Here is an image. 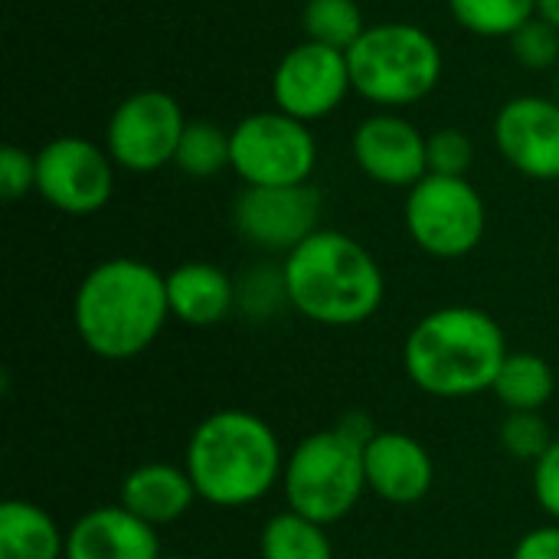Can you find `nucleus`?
<instances>
[{
  "label": "nucleus",
  "mask_w": 559,
  "mask_h": 559,
  "mask_svg": "<svg viewBox=\"0 0 559 559\" xmlns=\"http://www.w3.org/2000/svg\"><path fill=\"white\" fill-rule=\"evenodd\" d=\"M167 318V275L141 259L98 262L79 282L72 301L75 334L102 360H131L144 354Z\"/></svg>",
  "instance_id": "1"
},
{
  "label": "nucleus",
  "mask_w": 559,
  "mask_h": 559,
  "mask_svg": "<svg viewBox=\"0 0 559 559\" xmlns=\"http://www.w3.org/2000/svg\"><path fill=\"white\" fill-rule=\"evenodd\" d=\"M288 305L314 324L354 328L383 305V272L377 259L347 233L318 229L282 265Z\"/></svg>",
  "instance_id": "2"
},
{
  "label": "nucleus",
  "mask_w": 559,
  "mask_h": 559,
  "mask_svg": "<svg viewBox=\"0 0 559 559\" xmlns=\"http://www.w3.org/2000/svg\"><path fill=\"white\" fill-rule=\"evenodd\" d=\"M508 357L501 324L481 308H439L406 337V377L429 396L462 400L491 390Z\"/></svg>",
  "instance_id": "3"
},
{
  "label": "nucleus",
  "mask_w": 559,
  "mask_h": 559,
  "mask_svg": "<svg viewBox=\"0 0 559 559\" xmlns=\"http://www.w3.org/2000/svg\"><path fill=\"white\" fill-rule=\"evenodd\" d=\"M187 475L213 508H246L285 475L272 426L252 413L223 409L203 419L187 445Z\"/></svg>",
  "instance_id": "4"
},
{
  "label": "nucleus",
  "mask_w": 559,
  "mask_h": 559,
  "mask_svg": "<svg viewBox=\"0 0 559 559\" xmlns=\"http://www.w3.org/2000/svg\"><path fill=\"white\" fill-rule=\"evenodd\" d=\"M370 439L367 419H344L334 429L301 439L282 475L288 511L321 527L347 518L367 488L364 449Z\"/></svg>",
  "instance_id": "5"
},
{
  "label": "nucleus",
  "mask_w": 559,
  "mask_h": 559,
  "mask_svg": "<svg viewBox=\"0 0 559 559\" xmlns=\"http://www.w3.org/2000/svg\"><path fill=\"white\" fill-rule=\"evenodd\" d=\"M347 66L360 98L380 111H396L436 92L445 59L432 33L400 20L367 26V33L347 49Z\"/></svg>",
  "instance_id": "6"
},
{
  "label": "nucleus",
  "mask_w": 559,
  "mask_h": 559,
  "mask_svg": "<svg viewBox=\"0 0 559 559\" xmlns=\"http://www.w3.org/2000/svg\"><path fill=\"white\" fill-rule=\"evenodd\" d=\"M233 170L246 187H298L308 183L318 167L314 131L272 108L246 115L233 131Z\"/></svg>",
  "instance_id": "7"
},
{
  "label": "nucleus",
  "mask_w": 559,
  "mask_h": 559,
  "mask_svg": "<svg viewBox=\"0 0 559 559\" xmlns=\"http://www.w3.org/2000/svg\"><path fill=\"white\" fill-rule=\"evenodd\" d=\"M406 233L413 242L436 259H462L478 249L488 213L481 193L465 177L426 174L406 193Z\"/></svg>",
  "instance_id": "8"
},
{
  "label": "nucleus",
  "mask_w": 559,
  "mask_h": 559,
  "mask_svg": "<svg viewBox=\"0 0 559 559\" xmlns=\"http://www.w3.org/2000/svg\"><path fill=\"white\" fill-rule=\"evenodd\" d=\"M115 160L88 138H52L36 151V193L59 213L92 216L115 193Z\"/></svg>",
  "instance_id": "9"
},
{
  "label": "nucleus",
  "mask_w": 559,
  "mask_h": 559,
  "mask_svg": "<svg viewBox=\"0 0 559 559\" xmlns=\"http://www.w3.org/2000/svg\"><path fill=\"white\" fill-rule=\"evenodd\" d=\"M187 118L180 102L170 92L144 88L128 95L108 121L105 147L121 170L151 174L177 157V144L183 138Z\"/></svg>",
  "instance_id": "10"
},
{
  "label": "nucleus",
  "mask_w": 559,
  "mask_h": 559,
  "mask_svg": "<svg viewBox=\"0 0 559 559\" xmlns=\"http://www.w3.org/2000/svg\"><path fill=\"white\" fill-rule=\"evenodd\" d=\"M354 92L347 52L321 46V43H298L288 49L275 72H272V102L278 111L311 124L328 118L344 105Z\"/></svg>",
  "instance_id": "11"
},
{
  "label": "nucleus",
  "mask_w": 559,
  "mask_h": 559,
  "mask_svg": "<svg viewBox=\"0 0 559 559\" xmlns=\"http://www.w3.org/2000/svg\"><path fill=\"white\" fill-rule=\"evenodd\" d=\"M321 193L311 183L298 187H246L233 203L236 233L265 252H292L318 233Z\"/></svg>",
  "instance_id": "12"
},
{
  "label": "nucleus",
  "mask_w": 559,
  "mask_h": 559,
  "mask_svg": "<svg viewBox=\"0 0 559 559\" xmlns=\"http://www.w3.org/2000/svg\"><path fill=\"white\" fill-rule=\"evenodd\" d=\"M357 167L380 187L413 190L429 174V138L396 111H377L354 128Z\"/></svg>",
  "instance_id": "13"
},
{
  "label": "nucleus",
  "mask_w": 559,
  "mask_h": 559,
  "mask_svg": "<svg viewBox=\"0 0 559 559\" xmlns=\"http://www.w3.org/2000/svg\"><path fill=\"white\" fill-rule=\"evenodd\" d=\"M495 144L501 157L531 180H559V102L547 95H518L495 115Z\"/></svg>",
  "instance_id": "14"
},
{
  "label": "nucleus",
  "mask_w": 559,
  "mask_h": 559,
  "mask_svg": "<svg viewBox=\"0 0 559 559\" xmlns=\"http://www.w3.org/2000/svg\"><path fill=\"white\" fill-rule=\"evenodd\" d=\"M367 488L390 504H416L429 495L436 468L413 436L406 432H373L364 449Z\"/></svg>",
  "instance_id": "15"
},
{
  "label": "nucleus",
  "mask_w": 559,
  "mask_h": 559,
  "mask_svg": "<svg viewBox=\"0 0 559 559\" xmlns=\"http://www.w3.org/2000/svg\"><path fill=\"white\" fill-rule=\"evenodd\" d=\"M160 544L151 524L118 508L82 514L66 534V559H157Z\"/></svg>",
  "instance_id": "16"
},
{
  "label": "nucleus",
  "mask_w": 559,
  "mask_h": 559,
  "mask_svg": "<svg viewBox=\"0 0 559 559\" xmlns=\"http://www.w3.org/2000/svg\"><path fill=\"white\" fill-rule=\"evenodd\" d=\"M197 498L200 495H197L187 468L151 462V465H141L124 475L118 504L124 511H131L134 518H141L144 524L160 527V524H174L177 518H183Z\"/></svg>",
  "instance_id": "17"
},
{
  "label": "nucleus",
  "mask_w": 559,
  "mask_h": 559,
  "mask_svg": "<svg viewBox=\"0 0 559 559\" xmlns=\"http://www.w3.org/2000/svg\"><path fill=\"white\" fill-rule=\"evenodd\" d=\"M167 305L177 321L190 328H213L233 311L236 288L219 265L187 262L167 275Z\"/></svg>",
  "instance_id": "18"
},
{
  "label": "nucleus",
  "mask_w": 559,
  "mask_h": 559,
  "mask_svg": "<svg viewBox=\"0 0 559 559\" xmlns=\"http://www.w3.org/2000/svg\"><path fill=\"white\" fill-rule=\"evenodd\" d=\"M66 557V534L59 524L29 501L0 504V559Z\"/></svg>",
  "instance_id": "19"
},
{
  "label": "nucleus",
  "mask_w": 559,
  "mask_h": 559,
  "mask_svg": "<svg viewBox=\"0 0 559 559\" xmlns=\"http://www.w3.org/2000/svg\"><path fill=\"white\" fill-rule=\"evenodd\" d=\"M491 390L511 413H540L554 396V370L537 354H508Z\"/></svg>",
  "instance_id": "20"
},
{
  "label": "nucleus",
  "mask_w": 559,
  "mask_h": 559,
  "mask_svg": "<svg viewBox=\"0 0 559 559\" xmlns=\"http://www.w3.org/2000/svg\"><path fill=\"white\" fill-rule=\"evenodd\" d=\"M259 550L262 559H334L324 527L295 511H282L265 524Z\"/></svg>",
  "instance_id": "21"
},
{
  "label": "nucleus",
  "mask_w": 559,
  "mask_h": 559,
  "mask_svg": "<svg viewBox=\"0 0 559 559\" xmlns=\"http://www.w3.org/2000/svg\"><path fill=\"white\" fill-rule=\"evenodd\" d=\"M455 23L485 39H511L537 16V0H449Z\"/></svg>",
  "instance_id": "22"
},
{
  "label": "nucleus",
  "mask_w": 559,
  "mask_h": 559,
  "mask_svg": "<svg viewBox=\"0 0 559 559\" xmlns=\"http://www.w3.org/2000/svg\"><path fill=\"white\" fill-rule=\"evenodd\" d=\"M301 26L305 39L341 52H347L367 33L364 10L357 7V0H308L301 10Z\"/></svg>",
  "instance_id": "23"
},
{
  "label": "nucleus",
  "mask_w": 559,
  "mask_h": 559,
  "mask_svg": "<svg viewBox=\"0 0 559 559\" xmlns=\"http://www.w3.org/2000/svg\"><path fill=\"white\" fill-rule=\"evenodd\" d=\"M174 164L193 180H206V177L223 174L233 164L229 131H223L213 121H187Z\"/></svg>",
  "instance_id": "24"
},
{
  "label": "nucleus",
  "mask_w": 559,
  "mask_h": 559,
  "mask_svg": "<svg viewBox=\"0 0 559 559\" xmlns=\"http://www.w3.org/2000/svg\"><path fill=\"white\" fill-rule=\"evenodd\" d=\"M501 445L521 462H537L554 445L550 426L540 413H511L501 426Z\"/></svg>",
  "instance_id": "25"
},
{
  "label": "nucleus",
  "mask_w": 559,
  "mask_h": 559,
  "mask_svg": "<svg viewBox=\"0 0 559 559\" xmlns=\"http://www.w3.org/2000/svg\"><path fill=\"white\" fill-rule=\"evenodd\" d=\"M475 164V144L459 128H439L429 134V174L465 177Z\"/></svg>",
  "instance_id": "26"
},
{
  "label": "nucleus",
  "mask_w": 559,
  "mask_h": 559,
  "mask_svg": "<svg viewBox=\"0 0 559 559\" xmlns=\"http://www.w3.org/2000/svg\"><path fill=\"white\" fill-rule=\"evenodd\" d=\"M511 52L524 69H550L559 59V29L534 16L511 36Z\"/></svg>",
  "instance_id": "27"
},
{
  "label": "nucleus",
  "mask_w": 559,
  "mask_h": 559,
  "mask_svg": "<svg viewBox=\"0 0 559 559\" xmlns=\"http://www.w3.org/2000/svg\"><path fill=\"white\" fill-rule=\"evenodd\" d=\"M36 190V154H26L16 144L0 147V197L7 203Z\"/></svg>",
  "instance_id": "28"
},
{
  "label": "nucleus",
  "mask_w": 559,
  "mask_h": 559,
  "mask_svg": "<svg viewBox=\"0 0 559 559\" xmlns=\"http://www.w3.org/2000/svg\"><path fill=\"white\" fill-rule=\"evenodd\" d=\"M534 498L544 514L559 521V442L534 462Z\"/></svg>",
  "instance_id": "29"
},
{
  "label": "nucleus",
  "mask_w": 559,
  "mask_h": 559,
  "mask_svg": "<svg viewBox=\"0 0 559 559\" xmlns=\"http://www.w3.org/2000/svg\"><path fill=\"white\" fill-rule=\"evenodd\" d=\"M511 559H559V527H537L524 534Z\"/></svg>",
  "instance_id": "30"
},
{
  "label": "nucleus",
  "mask_w": 559,
  "mask_h": 559,
  "mask_svg": "<svg viewBox=\"0 0 559 559\" xmlns=\"http://www.w3.org/2000/svg\"><path fill=\"white\" fill-rule=\"evenodd\" d=\"M537 16L559 29V0H537Z\"/></svg>",
  "instance_id": "31"
},
{
  "label": "nucleus",
  "mask_w": 559,
  "mask_h": 559,
  "mask_svg": "<svg viewBox=\"0 0 559 559\" xmlns=\"http://www.w3.org/2000/svg\"><path fill=\"white\" fill-rule=\"evenodd\" d=\"M157 559H183V557H157Z\"/></svg>",
  "instance_id": "32"
},
{
  "label": "nucleus",
  "mask_w": 559,
  "mask_h": 559,
  "mask_svg": "<svg viewBox=\"0 0 559 559\" xmlns=\"http://www.w3.org/2000/svg\"><path fill=\"white\" fill-rule=\"evenodd\" d=\"M557 102H559V75H557Z\"/></svg>",
  "instance_id": "33"
}]
</instances>
